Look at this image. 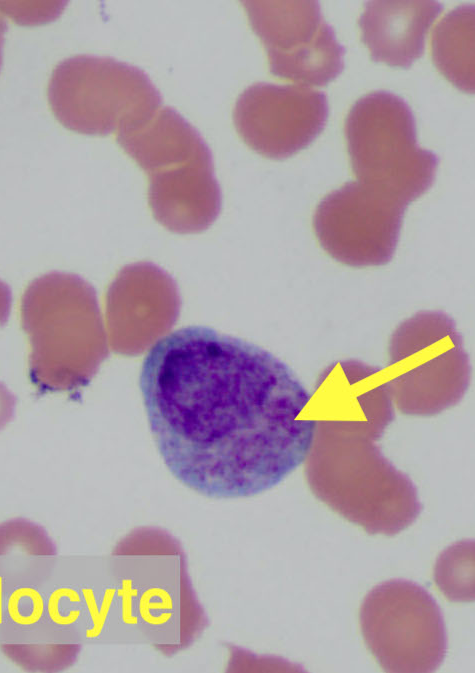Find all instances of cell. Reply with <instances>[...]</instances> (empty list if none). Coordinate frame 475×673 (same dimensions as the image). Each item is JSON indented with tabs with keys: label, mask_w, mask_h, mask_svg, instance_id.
<instances>
[{
	"label": "cell",
	"mask_w": 475,
	"mask_h": 673,
	"mask_svg": "<svg viewBox=\"0 0 475 673\" xmlns=\"http://www.w3.org/2000/svg\"><path fill=\"white\" fill-rule=\"evenodd\" d=\"M139 385L164 465L202 496L261 494L307 457L311 394L254 343L207 326L174 330L147 352Z\"/></svg>",
	"instance_id": "cell-1"
},
{
	"label": "cell",
	"mask_w": 475,
	"mask_h": 673,
	"mask_svg": "<svg viewBox=\"0 0 475 673\" xmlns=\"http://www.w3.org/2000/svg\"><path fill=\"white\" fill-rule=\"evenodd\" d=\"M311 399L305 474L312 493L369 534L394 536L413 524L422 511L417 489L376 443L394 419L385 370L336 361L319 374Z\"/></svg>",
	"instance_id": "cell-2"
},
{
	"label": "cell",
	"mask_w": 475,
	"mask_h": 673,
	"mask_svg": "<svg viewBox=\"0 0 475 673\" xmlns=\"http://www.w3.org/2000/svg\"><path fill=\"white\" fill-rule=\"evenodd\" d=\"M107 614L116 642L145 645L171 658L209 626L181 542L159 527L131 530L110 553Z\"/></svg>",
	"instance_id": "cell-3"
},
{
	"label": "cell",
	"mask_w": 475,
	"mask_h": 673,
	"mask_svg": "<svg viewBox=\"0 0 475 673\" xmlns=\"http://www.w3.org/2000/svg\"><path fill=\"white\" fill-rule=\"evenodd\" d=\"M20 317L30 344L29 378L39 394L86 385L107 355L95 291L75 274L52 271L34 279Z\"/></svg>",
	"instance_id": "cell-4"
},
{
	"label": "cell",
	"mask_w": 475,
	"mask_h": 673,
	"mask_svg": "<svg viewBox=\"0 0 475 673\" xmlns=\"http://www.w3.org/2000/svg\"><path fill=\"white\" fill-rule=\"evenodd\" d=\"M345 134L357 181L407 205L432 186L438 157L418 145L415 118L402 97L378 90L359 98Z\"/></svg>",
	"instance_id": "cell-5"
},
{
	"label": "cell",
	"mask_w": 475,
	"mask_h": 673,
	"mask_svg": "<svg viewBox=\"0 0 475 673\" xmlns=\"http://www.w3.org/2000/svg\"><path fill=\"white\" fill-rule=\"evenodd\" d=\"M48 100L60 123L88 135L134 128L162 105L161 94L142 69L92 55L58 63L49 81Z\"/></svg>",
	"instance_id": "cell-6"
},
{
	"label": "cell",
	"mask_w": 475,
	"mask_h": 673,
	"mask_svg": "<svg viewBox=\"0 0 475 673\" xmlns=\"http://www.w3.org/2000/svg\"><path fill=\"white\" fill-rule=\"evenodd\" d=\"M385 370L393 404L406 415L432 416L464 396L470 365L455 322L440 311H421L392 333Z\"/></svg>",
	"instance_id": "cell-7"
},
{
	"label": "cell",
	"mask_w": 475,
	"mask_h": 673,
	"mask_svg": "<svg viewBox=\"0 0 475 673\" xmlns=\"http://www.w3.org/2000/svg\"><path fill=\"white\" fill-rule=\"evenodd\" d=\"M360 624L368 648L387 672H432L444 660L441 609L412 581L394 579L374 587L363 601Z\"/></svg>",
	"instance_id": "cell-8"
},
{
	"label": "cell",
	"mask_w": 475,
	"mask_h": 673,
	"mask_svg": "<svg viewBox=\"0 0 475 673\" xmlns=\"http://www.w3.org/2000/svg\"><path fill=\"white\" fill-rule=\"evenodd\" d=\"M268 55L270 72L299 85L325 86L344 68V47L318 1H243Z\"/></svg>",
	"instance_id": "cell-9"
},
{
	"label": "cell",
	"mask_w": 475,
	"mask_h": 673,
	"mask_svg": "<svg viewBox=\"0 0 475 673\" xmlns=\"http://www.w3.org/2000/svg\"><path fill=\"white\" fill-rule=\"evenodd\" d=\"M407 204L359 181L327 194L313 226L321 247L352 267L380 266L393 257Z\"/></svg>",
	"instance_id": "cell-10"
},
{
	"label": "cell",
	"mask_w": 475,
	"mask_h": 673,
	"mask_svg": "<svg viewBox=\"0 0 475 673\" xmlns=\"http://www.w3.org/2000/svg\"><path fill=\"white\" fill-rule=\"evenodd\" d=\"M328 102L303 85L258 82L246 88L233 110L237 132L261 155L283 159L310 145L323 131Z\"/></svg>",
	"instance_id": "cell-11"
},
{
	"label": "cell",
	"mask_w": 475,
	"mask_h": 673,
	"mask_svg": "<svg viewBox=\"0 0 475 673\" xmlns=\"http://www.w3.org/2000/svg\"><path fill=\"white\" fill-rule=\"evenodd\" d=\"M443 11L437 1H368L358 24L371 59L409 68L424 53L431 24Z\"/></svg>",
	"instance_id": "cell-12"
},
{
	"label": "cell",
	"mask_w": 475,
	"mask_h": 673,
	"mask_svg": "<svg viewBox=\"0 0 475 673\" xmlns=\"http://www.w3.org/2000/svg\"><path fill=\"white\" fill-rule=\"evenodd\" d=\"M474 4H462L437 24L432 56L439 71L456 87L474 93Z\"/></svg>",
	"instance_id": "cell-13"
},
{
	"label": "cell",
	"mask_w": 475,
	"mask_h": 673,
	"mask_svg": "<svg viewBox=\"0 0 475 673\" xmlns=\"http://www.w3.org/2000/svg\"><path fill=\"white\" fill-rule=\"evenodd\" d=\"M81 648L80 643L0 645V651L22 670L46 673L71 667L77 661Z\"/></svg>",
	"instance_id": "cell-14"
},
{
	"label": "cell",
	"mask_w": 475,
	"mask_h": 673,
	"mask_svg": "<svg viewBox=\"0 0 475 673\" xmlns=\"http://www.w3.org/2000/svg\"><path fill=\"white\" fill-rule=\"evenodd\" d=\"M16 552L55 556L57 547L44 527L25 518H14L0 523V556Z\"/></svg>",
	"instance_id": "cell-15"
},
{
	"label": "cell",
	"mask_w": 475,
	"mask_h": 673,
	"mask_svg": "<svg viewBox=\"0 0 475 673\" xmlns=\"http://www.w3.org/2000/svg\"><path fill=\"white\" fill-rule=\"evenodd\" d=\"M9 612L16 623L32 624L39 619L42 613V598L34 590L16 591L11 597Z\"/></svg>",
	"instance_id": "cell-16"
},
{
	"label": "cell",
	"mask_w": 475,
	"mask_h": 673,
	"mask_svg": "<svg viewBox=\"0 0 475 673\" xmlns=\"http://www.w3.org/2000/svg\"><path fill=\"white\" fill-rule=\"evenodd\" d=\"M16 397L0 382V430H2L14 417Z\"/></svg>",
	"instance_id": "cell-17"
},
{
	"label": "cell",
	"mask_w": 475,
	"mask_h": 673,
	"mask_svg": "<svg viewBox=\"0 0 475 673\" xmlns=\"http://www.w3.org/2000/svg\"><path fill=\"white\" fill-rule=\"evenodd\" d=\"M11 306V292L7 284L0 281V325L7 321Z\"/></svg>",
	"instance_id": "cell-18"
},
{
	"label": "cell",
	"mask_w": 475,
	"mask_h": 673,
	"mask_svg": "<svg viewBox=\"0 0 475 673\" xmlns=\"http://www.w3.org/2000/svg\"><path fill=\"white\" fill-rule=\"evenodd\" d=\"M7 30L6 21L0 16V68L2 64V46L4 42V34Z\"/></svg>",
	"instance_id": "cell-19"
}]
</instances>
